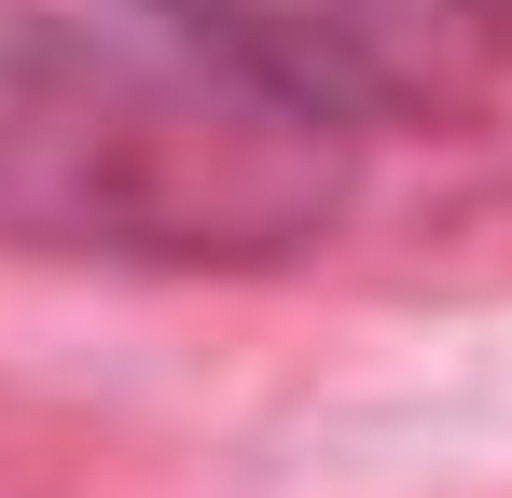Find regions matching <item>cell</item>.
<instances>
[{
    "label": "cell",
    "mask_w": 512,
    "mask_h": 498,
    "mask_svg": "<svg viewBox=\"0 0 512 498\" xmlns=\"http://www.w3.org/2000/svg\"><path fill=\"white\" fill-rule=\"evenodd\" d=\"M346 139L153 14H0V236L263 263L346 208Z\"/></svg>",
    "instance_id": "obj_1"
},
{
    "label": "cell",
    "mask_w": 512,
    "mask_h": 498,
    "mask_svg": "<svg viewBox=\"0 0 512 498\" xmlns=\"http://www.w3.org/2000/svg\"><path fill=\"white\" fill-rule=\"evenodd\" d=\"M333 139L471 125L512 83V0H125Z\"/></svg>",
    "instance_id": "obj_2"
}]
</instances>
